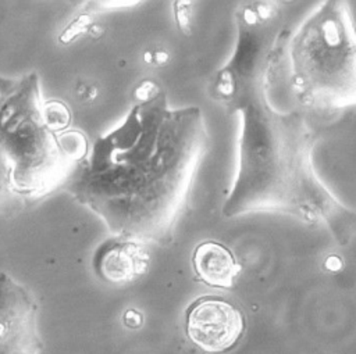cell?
Segmentation results:
<instances>
[{
	"label": "cell",
	"instance_id": "obj_1",
	"mask_svg": "<svg viewBox=\"0 0 356 354\" xmlns=\"http://www.w3.org/2000/svg\"><path fill=\"white\" fill-rule=\"evenodd\" d=\"M204 147L199 108L170 110L165 96L153 93L131 108L122 125L96 140L68 187L115 235L167 243Z\"/></svg>",
	"mask_w": 356,
	"mask_h": 354
},
{
	"label": "cell",
	"instance_id": "obj_2",
	"mask_svg": "<svg viewBox=\"0 0 356 354\" xmlns=\"http://www.w3.org/2000/svg\"><path fill=\"white\" fill-rule=\"evenodd\" d=\"M229 101L242 114L239 169L224 214L277 210L330 219L337 208L310 164V140L302 118L280 115L264 100L261 78L238 85Z\"/></svg>",
	"mask_w": 356,
	"mask_h": 354
},
{
	"label": "cell",
	"instance_id": "obj_3",
	"mask_svg": "<svg viewBox=\"0 0 356 354\" xmlns=\"http://www.w3.org/2000/svg\"><path fill=\"white\" fill-rule=\"evenodd\" d=\"M0 146L11 162L21 200L49 193L75 167L63 147L61 132L46 121L35 72L18 79L0 75Z\"/></svg>",
	"mask_w": 356,
	"mask_h": 354
},
{
	"label": "cell",
	"instance_id": "obj_4",
	"mask_svg": "<svg viewBox=\"0 0 356 354\" xmlns=\"http://www.w3.org/2000/svg\"><path fill=\"white\" fill-rule=\"evenodd\" d=\"M295 89L310 103L355 100V39L343 3L325 1L293 36L289 47Z\"/></svg>",
	"mask_w": 356,
	"mask_h": 354
},
{
	"label": "cell",
	"instance_id": "obj_5",
	"mask_svg": "<svg viewBox=\"0 0 356 354\" xmlns=\"http://www.w3.org/2000/svg\"><path fill=\"white\" fill-rule=\"evenodd\" d=\"M188 337L207 353H227L241 340L245 317L231 301L217 296H202L185 312Z\"/></svg>",
	"mask_w": 356,
	"mask_h": 354
},
{
	"label": "cell",
	"instance_id": "obj_6",
	"mask_svg": "<svg viewBox=\"0 0 356 354\" xmlns=\"http://www.w3.org/2000/svg\"><path fill=\"white\" fill-rule=\"evenodd\" d=\"M147 253L139 242L131 239H111L96 251L93 267L99 278L110 283L131 282L146 272Z\"/></svg>",
	"mask_w": 356,
	"mask_h": 354
},
{
	"label": "cell",
	"instance_id": "obj_7",
	"mask_svg": "<svg viewBox=\"0 0 356 354\" xmlns=\"http://www.w3.org/2000/svg\"><path fill=\"white\" fill-rule=\"evenodd\" d=\"M192 265L197 278L211 287L229 289L241 269L232 251L218 242H203L196 246Z\"/></svg>",
	"mask_w": 356,
	"mask_h": 354
},
{
	"label": "cell",
	"instance_id": "obj_8",
	"mask_svg": "<svg viewBox=\"0 0 356 354\" xmlns=\"http://www.w3.org/2000/svg\"><path fill=\"white\" fill-rule=\"evenodd\" d=\"M33 315L35 305L24 286L0 273V342L33 322Z\"/></svg>",
	"mask_w": 356,
	"mask_h": 354
},
{
	"label": "cell",
	"instance_id": "obj_9",
	"mask_svg": "<svg viewBox=\"0 0 356 354\" xmlns=\"http://www.w3.org/2000/svg\"><path fill=\"white\" fill-rule=\"evenodd\" d=\"M17 201H21V199L15 193L13 182V167L0 146V210H7Z\"/></svg>",
	"mask_w": 356,
	"mask_h": 354
},
{
	"label": "cell",
	"instance_id": "obj_10",
	"mask_svg": "<svg viewBox=\"0 0 356 354\" xmlns=\"http://www.w3.org/2000/svg\"><path fill=\"white\" fill-rule=\"evenodd\" d=\"M175 18H177V24L178 28L184 32V33H189L191 28V6L192 1H175Z\"/></svg>",
	"mask_w": 356,
	"mask_h": 354
},
{
	"label": "cell",
	"instance_id": "obj_11",
	"mask_svg": "<svg viewBox=\"0 0 356 354\" xmlns=\"http://www.w3.org/2000/svg\"><path fill=\"white\" fill-rule=\"evenodd\" d=\"M124 322L131 328H136L142 323V315L136 310H128L124 314Z\"/></svg>",
	"mask_w": 356,
	"mask_h": 354
}]
</instances>
